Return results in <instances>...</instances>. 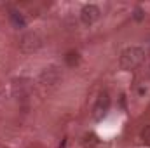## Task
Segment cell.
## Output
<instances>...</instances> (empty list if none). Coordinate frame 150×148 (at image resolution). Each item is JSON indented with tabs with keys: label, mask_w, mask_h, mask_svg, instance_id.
Masks as SVG:
<instances>
[{
	"label": "cell",
	"mask_w": 150,
	"mask_h": 148,
	"mask_svg": "<svg viewBox=\"0 0 150 148\" xmlns=\"http://www.w3.org/2000/svg\"><path fill=\"white\" fill-rule=\"evenodd\" d=\"M108 106H110V96H108L107 91H103V92L98 96V101H96V105H94V108H93V117H94V118L105 117L107 111H108Z\"/></svg>",
	"instance_id": "2"
},
{
	"label": "cell",
	"mask_w": 150,
	"mask_h": 148,
	"mask_svg": "<svg viewBox=\"0 0 150 148\" xmlns=\"http://www.w3.org/2000/svg\"><path fill=\"white\" fill-rule=\"evenodd\" d=\"M40 44H42V38L38 37L37 33H26L19 40V49L25 51V52H32L37 47H40Z\"/></svg>",
	"instance_id": "3"
},
{
	"label": "cell",
	"mask_w": 150,
	"mask_h": 148,
	"mask_svg": "<svg viewBox=\"0 0 150 148\" xmlns=\"http://www.w3.org/2000/svg\"><path fill=\"white\" fill-rule=\"evenodd\" d=\"M142 141L145 145H150V125H145V129L142 131Z\"/></svg>",
	"instance_id": "6"
},
{
	"label": "cell",
	"mask_w": 150,
	"mask_h": 148,
	"mask_svg": "<svg viewBox=\"0 0 150 148\" xmlns=\"http://www.w3.org/2000/svg\"><path fill=\"white\" fill-rule=\"evenodd\" d=\"M145 59V51L142 47H136V45H131L127 49L122 51L120 54V59H119V65L122 70H134L136 66H140Z\"/></svg>",
	"instance_id": "1"
},
{
	"label": "cell",
	"mask_w": 150,
	"mask_h": 148,
	"mask_svg": "<svg viewBox=\"0 0 150 148\" xmlns=\"http://www.w3.org/2000/svg\"><path fill=\"white\" fill-rule=\"evenodd\" d=\"M12 23H14V26H16V28H23V26L26 25L25 18H23L21 14H18V12H14V14H12Z\"/></svg>",
	"instance_id": "5"
},
{
	"label": "cell",
	"mask_w": 150,
	"mask_h": 148,
	"mask_svg": "<svg viewBox=\"0 0 150 148\" xmlns=\"http://www.w3.org/2000/svg\"><path fill=\"white\" fill-rule=\"evenodd\" d=\"M80 18L86 25H93L94 21H98L100 18V9L96 5H86L82 11H80Z\"/></svg>",
	"instance_id": "4"
}]
</instances>
